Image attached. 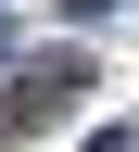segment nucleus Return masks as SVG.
<instances>
[{
  "label": "nucleus",
  "mask_w": 139,
  "mask_h": 152,
  "mask_svg": "<svg viewBox=\"0 0 139 152\" xmlns=\"http://www.w3.org/2000/svg\"><path fill=\"white\" fill-rule=\"evenodd\" d=\"M63 13H76V26H101V13H114V0H63Z\"/></svg>",
  "instance_id": "nucleus-3"
},
{
  "label": "nucleus",
  "mask_w": 139,
  "mask_h": 152,
  "mask_svg": "<svg viewBox=\"0 0 139 152\" xmlns=\"http://www.w3.org/2000/svg\"><path fill=\"white\" fill-rule=\"evenodd\" d=\"M89 102V51H38L25 76H13V127H51V114Z\"/></svg>",
  "instance_id": "nucleus-1"
},
{
  "label": "nucleus",
  "mask_w": 139,
  "mask_h": 152,
  "mask_svg": "<svg viewBox=\"0 0 139 152\" xmlns=\"http://www.w3.org/2000/svg\"><path fill=\"white\" fill-rule=\"evenodd\" d=\"M0 64H13V13H0Z\"/></svg>",
  "instance_id": "nucleus-4"
},
{
  "label": "nucleus",
  "mask_w": 139,
  "mask_h": 152,
  "mask_svg": "<svg viewBox=\"0 0 139 152\" xmlns=\"http://www.w3.org/2000/svg\"><path fill=\"white\" fill-rule=\"evenodd\" d=\"M89 152H139V127H101V140H89Z\"/></svg>",
  "instance_id": "nucleus-2"
}]
</instances>
